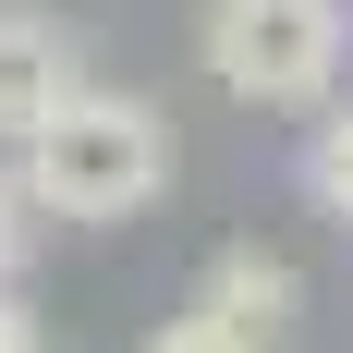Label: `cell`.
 <instances>
[{
    "instance_id": "cell-5",
    "label": "cell",
    "mask_w": 353,
    "mask_h": 353,
    "mask_svg": "<svg viewBox=\"0 0 353 353\" xmlns=\"http://www.w3.org/2000/svg\"><path fill=\"white\" fill-rule=\"evenodd\" d=\"M305 195L353 232V110H329V122H317V146H305Z\"/></svg>"
},
{
    "instance_id": "cell-6",
    "label": "cell",
    "mask_w": 353,
    "mask_h": 353,
    "mask_svg": "<svg viewBox=\"0 0 353 353\" xmlns=\"http://www.w3.org/2000/svg\"><path fill=\"white\" fill-rule=\"evenodd\" d=\"M146 353H256V341H244V329H219V317H195V305H183V317L159 329Z\"/></svg>"
},
{
    "instance_id": "cell-8",
    "label": "cell",
    "mask_w": 353,
    "mask_h": 353,
    "mask_svg": "<svg viewBox=\"0 0 353 353\" xmlns=\"http://www.w3.org/2000/svg\"><path fill=\"white\" fill-rule=\"evenodd\" d=\"M0 353H49V341H37V317L12 305V292H0Z\"/></svg>"
},
{
    "instance_id": "cell-2",
    "label": "cell",
    "mask_w": 353,
    "mask_h": 353,
    "mask_svg": "<svg viewBox=\"0 0 353 353\" xmlns=\"http://www.w3.org/2000/svg\"><path fill=\"white\" fill-rule=\"evenodd\" d=\"M341 0H219L208 12V73L244 110H317L341 85Z\"/></svg>"
},
{
    "instance_id": "cell-4",
    "label": "cell",
    "mask_w": 353,
    "mask_h": 353,
    "mask_svg": "<svg viewBox=\"0 0 353 353\" xmlns=\"http://www.w3.org/2000/svg\"><path fill=\"white\" fill-rule=\"evenodd\" d=\"M292 305H305V281H292V256H256V244H232L208 268V292H195V317H219V329H244L256 353L292 329Z\"/></svg>"
},
{
    "instance_id": "cell-3",
    "label": "cell",
    "mask_w": 353,
    "mask_h": 353,
    "mask_svg": "<svg viewBox=\"0 0 353 353\" xmlns=\"http://www.w3.org/2000/svg\"><path fill=\"white\" fill-rule=\"evenodd\" d=\"M85 85V49H73L61 12H37V0H0V134L25 146L49 110Z\"/></svg>"
},
{
    "instance_id": "cell-7",
    "label": "cell",
    "mask_w": 353,
    "mask_h": 353,
    "mask_svg": "<svg viewBox=\"0 0 353 353\" xmlns=\"http://www.w3.org/2000/svg\"><path fill=\"white\" fill-rule=\"evenodd\" d=\"M12 256H25V183H0V281H12Z\"/></svg>"
},
{
    "instance_id": "cell-1",
    "label": "cell",
    "mask_w": 353,
    "mask_h": 353,
    "mask_svg": "<svg viewBox=\"0 0 353 353\" xmlns=\"http://www.w3.org/2000/svg\"><path fill=\"white\" fill-rule=\"evenodd\" d=\"M159 183H171V122L122 85H73L25 134V208L49 219H134Z\"/></svg>"
}]
</instances>
